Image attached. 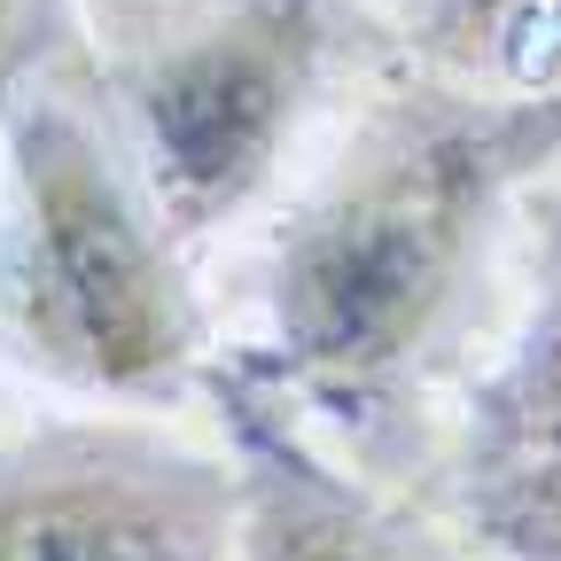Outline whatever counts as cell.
<instances>
[{
  "label": "cell",
  "mask_w": 561,
  "mask_h": 561,
  "mask_svg": "<svg viewBox=\"0 0 561 561\" xmlns=\"http://www.w3.org/2000/svg\"><path fill=\"white\" fill-rule=\"evenodd\" d=\"M16 195L0 227V320L32 367L62 382H157L172 367V297L164 257L140 234V203L125 187L117 140L39 62L9 94Z\"/></svg>",
  "instance_id": "obj_1"
},
{
  "label": "cell",
  "mask_w": 561,
  "mask_h": 561,
  "mask_svg": "<svg viewBox=\"0 0 561 561\" xmlns=\"http://www.w3.org/2000/svg\"><path fill=\"white\" fill-rule=\"evenodd\" d=\"M94 24L133 157L180 219L265 172L328 39L320 0H94Z\"/></svg>",
  "instance_id": "obj_2"
},
{
  "label": "cell",
  "mask_w": 561,
  "mask_h": 561,
  "mask_svg": "<svg viewBox=\"0 0 561 561\" xmlns=\"http://www.w3.org/2000/svg\"><path fill=\"white\" fill-rule=\"evenodd\" d=\"M234 476L149 430L0 445V561H234Z\"/></svg>",
  "instance_id": "obj_3"
},
{
  "label": "cell",
  "mask_w": 561,
  "mask_h": 561,
  "mask_svg": "<svg viewBox=\"0 0 561 561\" xmlns=\"http://www.w3.org/2000/svg\"><path fill=\"white\" fill-rule=\"evenodd\" d=\"M430 157L437 149H421L413 164L405 149L367 187H351L328 210V227H312L289 305L320 359L359 367L375 351H390L405 320H421V297L437 289V265H445V187Z\"/></svg>",
  "instance_id": "obj_4"
},
{
  "label": "cell",
  "mask_w": 561,
  "mask_h": 561,
  "mask_svg": "<svg viewBox=\"0 0 561 561\" xmlns=\"http://www.w3.org/2000/svg\"><path fill=\"white\" fill-rule=\"evenodd\" d=\"M234 561H453V553L437 538H421L413 523L367 515L335 491L265 483L234 530Z\"/></svg>",
  "instance_id": "obj_5"
},
{
  "label": "cell",
  "mask_w": 561,
  "mask_h": 561,
  "mask_svg": "<svg viewBox=\"0 0 561 561\" xmlns=\"http://www.w3.org/2000/svg\"><path fill=\"white\" fill-rule=\"evenodd\" d=\"M483 523L507 553L523 561H561V405L546 413V430L491 468L483 483Z\"/></svg>",
  "instance_id": "obj_6"
},
{
  "label": "cell",
  "mask_w": 561,
  "mask_h": 561,
  "mask_svg": "<svg viewBox=\"0 0 561 561\" xmlns=\"http://www.w3.org/2000/svg\"><path fill=\"white\" fill-rule=\"evenodd\" d=\"M55 9L62 0H0V94L55 55Z\"/></svg>",
  "instance_id": "obj_7"
}]
</instances>
